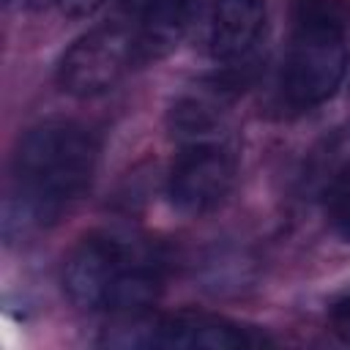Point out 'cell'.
<instances>
[{"instance_id":"6da1fadb","label":"cell","mask_w":350,"mask_h":350,"mask_svg":"<svg viewBox=\"0 0 350 350\" xmlns=\"http://www.w3.org/2000/svg\"><path fill=\"white\" fill-rule=\"evenodd\" d=\"M96 142L71 120H46L25 131L14 153V194L5 200V235L52 224L90 183Z\"/></svg>"},{"instance_id":"7a4b0ae2","label":"cell","mask_w":350,"mask_h":350,"mask_svg":"<svg viewBox=\"0 0 350 350\" xmlns=\"http://www.w3.org/2000/svg\"><path fill=\"white\" fill-rule=\"evenodd\" d=\"M68 301L88 312L139 317L161 293L159 268L118 235L85 238L63 268Z\"/></svg>"},{"instance_id":"3957f363","label":"cell","mask_w":350,"mask_h":350,"mask_svg":"<svg viewBox=\"0 0 350 350\" xmlns=\"http://www.w3.org/2000/svg\"><path fill=\"white\" fill-rule=\"evenodd\" d=\"M134 63V36L126 25H101L79 36L57 63L63 93L90 98L112 90Z\"/></svg>"},{"instance_id":"277c9868","label":"cell","mask_w":350,"mask_h":350,"mask_svg":"<svg viewBox=\"0 0 350 350\" xmlns=\"http://www.w3.org/2000/svg\"><path fill=\"white\" fill-rule=\"evenodd\" d=\"M347 71L345 33L320 27H295L290 41L282 88L295 107L323 104L336 93Z\"/></svg>"},{"instance_id":"5b68a950","label":"cell","mask_w":350,"mask_h":350,"mask_svg":"<svg viewBox=\"0 0 350 350\" xmlns=\"http://www.w3.org/2000/svg\"><path fill=\"white\" fill-rule=\"evenodd\" d=\"M235 159L224 145L213 139L186 142L170 170L167 194L178 211L200 216L213 211L230 194Z\"/></svg>"},{"instance_id":"8992f818","label":"cell","mask_w":350,"mask_h":350,"mask_svg":"<svg viewBox=\"0 0 350 350\" xmlns=\"http://www.w3.org/2000/svg\"><path fill=\"white\" fill-rule=\"evenodd\" d=\"M148 345L178 350H238L254 339L235 323L202 312H175L150 323Z\"/></svg>"},{"instance_id":"52a82bcc","label":"cell","mask_w":350,"mask_h":350,"mask_svg":"<svg viewBox=\"0 0 350 350\" xmlns=\"http://www.w3.org/2000/svg\"><path fill=\"white\" fill-rule=\"evenodd\" d=\"M134 63L167 57L186 36L197 0H134Z\"/></svg>"},{"instance_id":"ba28073f","label":"cell","mask_w":350,"mask_h":350,"mask_svg":"<svg viewBox=\"0 0 350 350\" xmlns=\"http://www.w3.org/2000/svg\"><path fill=\"white\" fill-rule=\"evenodd\" d=\"M265 25V0H216L211 14V55L221 63L246 57Z\"/></svg>"},{"instance_id":"9c48e42d","label":"cell","mask_w":350,"mask_h":350,"mask_svg":"<svg viewBox=\"0 0 350 350\" xmlns=\"http://www.w3.org/2000/svg\"><path fill=\"white\" fill-rule=\"evenodd\" d=\"M295 27H320L334 33L350 30V0H298L293 8Z\"/></svg>"},{"instance_id":"30bf717a","label":"cell","mask_w":350,"mask_h":350,"mask_svg":"<svg viewBox=\"0 0 350 350\" xmlns=\"http://www.w3.org/2000/svg\"><path fill=\"white\" fill-rule=\"evenodd\" d=\"M325 213L339 232L350 235V164L339 170L336 178L331 180L325 191Z\"/></svg>"},{"instance_id":"8fae6325","label":"cell","mask_w":350,"mask_h":350,"mask_svg":"<svg viewBox=\"0 0 350 350\" xmlns=\"http://www.w3.org/2000/svg\"><path fill=\"white\" fill-rule=\"evenodd\" d=\"M331 328H334V334L345 345H350V298L347 301H339L331 309Z\"/></svg>"},{"instance_id":"7c38bea8","label":"cell","mask_w":350,"mask_h":350,"mask_svg":"<svg viewBox=\"0 0 350 350\" xmlns=\"http://www.w3.org/2000/svg\"><path fill=\"white\" fill-rule=\"evenodd\" d=\"M55 3L66 16H74V19L90 16L104 5V0H55Z\"/></svg>"}]
</instances>
